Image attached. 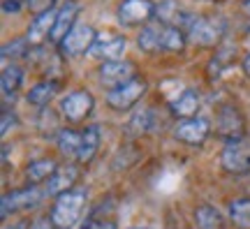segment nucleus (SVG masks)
Returning a JSON list of instances; mask_svg holds the SVG:
<instances>
[{"label": "nucleus", "mask_w": 250, "mask_h": 229, "mask_svg": "<svg viewBox=\"0 0 250 229\" xmlns=\"http://www.w3.org/2000/svg\"><path fill=\"white\" fill-rule=\"evenodd\" d=\"M137 44L144 51H183L186 46V33L167 23H153L146 26L137 35Z\"/></svg>", "instance_id": "1"}, {"label": "nucleus", "mask_w": 250, "mask_h": 229, "mask_svg": "<svg viewBox=\"0 0 250 229\" xmlns=\"http://www.w3.org/2000/svg\"><path fill=\"white\" fill-rule=\"evenodd\" d=\"M88 199V190L86 187H72L61 197H56V204L51 208V220L58 229H70L74 222L81 218V211Z\"/></svg>", "instance_id": "2"}, {"label": "nucleus", "mask_w": 250, "mask_h": 229, "mask_svg": "<svg viewBox=\"0 0 250 229\" xmlns=\"http://www.w3.org/2000/svg\"><path fill=\"white\" fill-rule=\"evenodd\" d=\"M227 23L220 17H197L188 28L186 37L197 46H218L225 37Z\"/></svg>", "instance_id": "3"}, {"label": "nucleus", "mask_w": 250, "mask_h": 229, "mask_svg": "<svg viewBox=\"0 0 250 229\" xmlns=\"http://www.w3.org/2000/svg\"><path fill=\"white\" fill-rule=\"evenodd\" d=\"M215 134L225 144H234V141L246 139V118L239 111V106L223 104L215 111Z\"/></svg>", "instance_id": "4"}, {"label": "nucleus", "mask_w": 250, "mask_h": 229, "mask_svg": "<svg viewBox=\"0 0 250 229\" xmlns=\"http://www.w3.org/2000/svg\"><path fill=\"white\" fill-rule=\"evenodd\" d=\"M146 88H148L146 79L134 77V79H130L127 83H123V86L109 90L107 93V104L111 106V109H116V111H127V109H132V106L142 100L144 93H146Z\"/></svg>", "instance_id": "5"}, {"label": "nucleus", "mask_w": 250, "mask_h": 229, "mask_svg": "<svg viewBox=\"0 0 250 229\" xmlns=\"http://www.w3.org/2000/svg\"><path fill=\"white\" fill-rule=\"evenodd\" d=\"M155 9H158V5L153 0H121L116 17L123 26L132 28V26L148 23L155 17Z\"/></svg>", "instance_id": "6"}, {"label": "nucleus", "mask_w": 250, "mask_h": 229, "mask_svg": "<svg viewBox=\"0 0 250 229\" xmlns=\"http://www.w3.org/2000/svg\"><path fill=\"white\" fill-rule=\"evenodd\" d=\"M95 37H98V33H95L88 23H77V26L67 33V37L58 44L61 56H65V58H74V56H81V53L90 51V46H93V42H95Z\"/></svg>", "instance_id": "7"}, {"label": "nucleus", "mask_w": 250, "mask_h": 229, "mask_svg": "<svg viewBox=\"0 0 250 229\" xmlns=\"http://www.w3.org/2000/svg\"><path fill=\"white\" fill-rule=\"evenodd\" d=\"M42 190L37 185H26V187H19V190H12L2 197V218H9L12 213L17 211H28L37 204L42 202Z\"/></svg>", "instance_id": "8"}, {"label": "nucleus", "mask_w": 250, "mask_h": 229, "mask_svg": "<svg viewBox=\"0 0 250 229\" xmlns=\"http://www.w3.org/2000/svg\"><path fill=\"white\" fill-rule=\"evenodd\" d=\"M225 171L229 174H248L250 171V144L246 139L225 144L223 155H220Z\"/></svg>", "instance_id": "9"}, {"label": "nucleus", "mask_w": 250, "mask_h": 229, "mask_svg": "<svg viewBox=\"0 0 250 229\" xmlns=\"http://www.w3.org/2000/svg\"><path fill=\"white\" fill-rule=\"evenodd\" d=\"M93 104H95V100H93L88 90H72V93L62 97L58 106H61V114L67 121L77 123V121H83L93 111Z\"/></svg>", "instance_id": "10"}, {"label": "nucleus", "mask_w": 250, "mask_h": 229, "mask_svg": "<svg viewBox=\"0 0 250 229\" xmlns=\"http://www.w3.org/2000/svg\"><path fill=\"white\" fill-rule=\"evenodd\" d=\"M100 83L107 90H114L118 86L127 83L130 79H134V65L130 61H107L100 65Z\"/></svg>", "instance_id": "11"}, {"label": "nucleus", "mask_w": 250, "mask_h": 229, "mask_svg": "<svg viewBox=\"0 0 250 229\" xmlns=\"http://www.w3.org/2000/svg\"><path fill=\"white\" fill-rule=\"evenodd\" d=\"M211 134V123L206 118H186V121H179V125L174 127V137L183 144H190V146H199L204 144L206 137Z\"/></svg>", "instance_id": "12"}, {"label": "nucleus", "mask_w": 250, "mask_h": 229, "mask_svg": "<svg viewBox=\"0 0 250 229\" xmlns=\"http://www.w3.org/2000/svg\"><path fill=\"white\" fill-rule=\"evenodd\" d=\"M125 51V37L118 33H100L95 37V42L90 46V56L102 58V61H121V56Z\"/></svg>", "instance_id": "13"}, {"label": "nucleus", "mask_w": 250, "mask_h": 229, "mask_svg": "<svg viewBox=\"0 0 250 229\" xmlns=\"http://www.w3.org/2000/svg\"><path fill=\"white\" fill-rule=\"evenodd\" d=\"M77 178H79V167L77 165H62V167H58V171L54 176L46 181L44 192L49 197H61L62 192H67V190L74 187Z\"/></svg>", "instance_id": "14"}, {"label": "nucleus", "mask_w": 250, "mask_h": 229, "mask_svg": "<svg viewBox=\"0 0 250 229\" xmlns=\"http://www.w3.org/2000/svg\"><path fill=\"white\" fill-rule=\"evenodd\" d=\"M56 17H58V12H56V9H49V12H44V14H40V17L33 19V23L28 26V35H26L30 46H40L46 37H51L54 26H56Z\"/></svg>", "instance_id": "15"}, {"label": "nucleus", "mask_w": 250, "mask_h": 229, "mask_svg": "<svg viewBox=\"0 0 250 229\" xmlns=\"http://www.w3.org/2000/svg\"><path fill=\"white\" fill-rule=\"evenodd\" d=\"M77 14H79V5H77V2H65V5L58 9L54 33H51V42H54V44H61L62 40L67 37V33L77 26Z\"/></svg>", "instance_id": "16"}, {"label": "nucleus", "mask_w": 250, "mask_h": 229, "mask_svg": "<svg viewBox=\"0 0 250 229\" xmlns=\"http://www.w3.org/2000/svg\"><path fill=\"white\" fill-rule=\"evenodd\" d=\"M171 114L181 118V121H186V118H195L197 109H199V93L192 88H186L181 93L176 100H171Z\"/></svg>", "instance_id": "17"}, {"label": "nucleus", "mask_w": 250, "mask_h": 229, "mask_svg": "<svg viewBox=\"0 0 250 229\" xmlns=\"http://www.w3.org/2000/svg\"><path fill=\"white\" fill-rule=\"evenodd\" d=\"M81 139H83V132H77V130H61L56 134V146L61 150L62 158L67 160H79V150H81Z\"/></svg>", "instance_id": "18"}, {"label": "nucleus", "mask_w": 250, "mask_h": 229, "mask_svg": "<svg viewBox=\"0 0 250 229\" xmlns=\"http://www.w3.org/2000/svg\"><path fill=\"white\" fill-rule=\"evenodd\" d=\"M153 127H155V111H153L151 106H144L142 111H137V114L130 118L125 132L132 134V137H142V134L151 132Z\"/></svg>", "instance_id": "19"}, {"label": "nucleus", "mask_w": 250, "mask_h": 229, "mask_svg": "<svg viewBox=\"0 0 250 229\" xmlns=\"http://www.w3.org/2000/svg\"><path fill=\"white\" fill-rule=\"evenodd\" d=\"M58 171V162L51 158H42V160H33L26 167V176L30 183H42V181H49Z\"/></svg>", "instance_id": "20"}, {"label": "nucleus", "mask_w": 250, "mask_h": 229, "mask_svg": "<svg viewBox=\"0 0 250 229\" xmlns=\"http://www.w3.org/2000/svg\"><path fill=\"white\" fill-rule=\"evenodd\" d=\"M195 225L197 229H223V215L211 204H199L195 208Z\"/></svg>", "instance_id": "21"}, {"label": "nucleus", "mask_w": 250, "mask_h": 229, "mask_svg": "<svg viewBox=\"0 0 250 229\" xmlns=\"http://www.w3.org/2000/svg\"><path fill=\"white\" fill-rule=\"evenodd\" d=\"M100 139H102V132H100V125H88L83 130V139H81V150H79V162H90L95 158V153L100 148Z\"/></svg>", "instance_id": "22"}, {"label": "nucleus", "mask_w": 250, "mask_h": 229, "mask_svg": "<svg viewBox=\"0 0 250 229\" xmlns=\"http://www.w3.org/2000/svg\"><path fill=\"white\" fill-rule=\"evenodd\" d=\"M56 93H58V81H54V79L42 81V83H37V86L30 88V93H28V102H30L33 106H46L56 97Z\"/></svg>", "instance_id": "23"}, {"label": "nucleus", "mask_w": 250, "mask_h": 229, "mask_svg": "<svg viewBox=\"0 0 250 229\" xmlns=\"http://www.w3.org/2000/svg\"><path fill=\"white\" fill-rule=\"evenodd\" d=\"M21 83H23V70H21L19 65H7V67L2 70V77H0V88H2L5 100L17 95V90L21 88Z\"/></svg>", "instance_id": "24"}, {"label": "nucleus", "mask_w": 250, "mask_h": 229, "mask_svg": "<svg viewBox=\"0 0 250 229\" xmlns=\"http://www.w3.org/2000/svg\"><path fill=\"white\" fill-rule=\"evenodd\" d=\"M229 220L239 229H250V199L248 197L229 202Z\"/></svg>", "instance_id": "25"}, {"label": "nucleus", "mask_w": 250, "mask_h": 229, "mask_svg": "<svg viewBox=\"0 0 250 229\" xmlns=\"http://www.w3.org/2000/svg\"><path fill=\"white\" fill-rule=\"evenodd\" d=\"M30 42H28L26 37H21V40H14V42H7V44L2 46V58H19V56H30Z\"/></svg>", "instance_id": "26"}, {"label": "nucleus", "mask_w": 250, "mask_h": 229, "mask_svg": "<svg viewBox=\"0 0 250 229\" xmlns=\"http://www.w3.org/2000/svg\"><path fill=\"white\" fill-rule=\"evenodd\" d=\"M54 2L56 0H28V7H30V12L35 17H40V14H44L49 9H54Z\"/></svg>", "instance_id": "27"}, {"label": "nucleus", "mask_w": 250, "mask_h": 229, "mask_svg": "<svg viewBox=\"0 0 250 229\" xmlns=\"http://www.w3.org/2000/svg\"><path fill=\"white\" fill-rule=\"evenodd\" d=\"M14 123H17V116L12 114L9 109H2V127H0V132L7 134L9 132V125H14Z\"/></svg>", "instance_id": "28"}, {"label": "nucleus", "mask_w": 250, "mask_h": 229, "mask_svg": "<svg viewBox=\"0 0 250 229\" xmlns=\"http://www.w3.org/2000/svg\"><path fill=\"white\" fill-rule=\"evenodd\" d=\"M21 9V2H14V0H2V12L5 14H17Z\"/></svg>", "instance_id": "29"}, {"label": "nucleus", "mask_w": 250, "mask_h": 229, "mask_svg": "<svg viewBox=\"0 0 250 229\" xmlns=\"http://www.w3.org/2000/svg\"><path fill=\"white\" fill-rule=\"evenodd\" d=\"M54 220L51 218H37L35 222H33V229H54Z\"/></svg>", "instance_id": "30"}, {"label": "nucleus", "mask_w": 250, "mask_h": 229, "mask_svg": "<svg viewBox=\"0 0 250 229\" xmlns=\"http://www.w3.org/2000/svg\"><path fill=\"white\" fill-rule=\"evenodd\" d=\"M5 229H33V227H30V222H28V220H19V222H12V225H7Z\"/></svg>", "instance_id": "31"}, {"label": "nucleus", "mask_w": 250, "mask_h": 229, "mask_svg": "<svg viewBox=\"0 0 250 229\" xmlns=\"http://www.w3.org/2000/svg\"><path fill=\"white\" fill-rule=\"evenodd\" d=\"M95 227H98V220H95V218H88V220L81 225V229H95Z\"/></svg>", "instance_id": "32"}, {"label": "nucleus", "mask_w": 250, "mask_h": 229, "mask_svg": "<svg viewBox=\"0 0 250 229\" xmlns=\"http://www.w3.org/2000/svg\"><path fill=\"white\" fill-rule=\"evenodd\" d=\"M95 229H116V225H114V222L109 220V222H98V227Z\"/></svg>", "instance_id": "33"}, {"label": "nucleus", "mask_w": 250, "mask_h": 229, "mask_svg": "<svg viewBox=\"0 0 250 229\" xmlns=\"http://www.w3.org/2000/svg\"><path fill=\"white\" fill-rule=\"evenodd\" d=\"M243 72H246V74L250 77V53L246 56V58H243Z\"/></svg>", "instance_id": "34"}, {"label": "nucleus", "mask_w": 250, "mask_h": 229, "mask_svg": "<svg viewBox=\"0 0 250 229\" xmlns=\"http://www.w3.org/2000/svg\"><path fill=\"white\" fill-rule=\"evenodd\" d=\"M241 12H243V14H246V17L250 19V0H246V2H243V5H241Z\"/></svg>", "instance_id": "35"}, {"label": "nucleus", "mask_w": 250, "mask_h": 229, "mask_svg": "<svg viewBox=\"0 0 250 229\" xmlns=\"http://www.w3.org/2000/svg\"><path fill=\"white\" fill-rule=\"evenodd\" d=\"M14 2H21V5H23V2H28V0H14Z\"/></svg>", "instance_id": "36"}, {"label": "nucleus", "mask_w": 250, "mask_h": 229, "mask_svg": "<svg viewBox=\"0 0 250 229\" xmlns=\"http://www.w3.org/2000/svg\"><path fill=\"white\" fill-rule=\"evenodd\" d=\"M130 229H148V227H130Z\"/></svg>", "instance_id": "37"}]
</instances>
